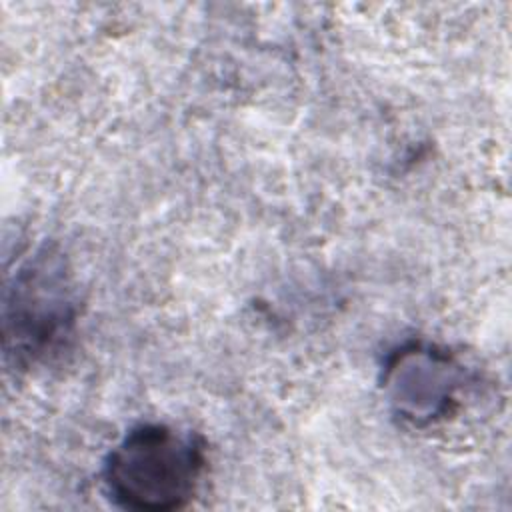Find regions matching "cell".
<instances>
[{
    "label": "cell",
    "mask_w": 512,
    "mask_h": 512,
    "mask_svg": "<svg viewBox=\"0 0 512 512\" xmlns=\"http://www.w3.org/2000/svg\"><path fill=\"white\" fill-rule=\"evenodd\" d=\"M204 466L198 436L166 424H140L112 448L102 478L120 508L166 512L188 504Z\"/></svg>",
    "instance_id": "cell-1"
},
{
    "label": "cell",
    "mask_w": 512,
    "mask_h": 512,
    "mask_svg": "<svg viewBox=\"0 0 512 512\" xmlns=\"http://www.w3.org/2000/svg\"><path fill=\"white\" fill-rule=\"evenodd\" d=\"M6 308H12V316H6V338H14L16 354L40 356L62 344L74 322L64 262L52 252L34 256L18 272L14 298Z\"/></svg>",
    "instance_id": "cell-2"
},
{
    "label": "cell",
    "mask_w": 512,
    "mask_h": 512,
    "mask_svg": "<svg viewBox=\"0 0 512 512\" xmlns=\"http://www.w3.org/2000/svg\"><path fill=\"white\" fill-rule=\"evenodd\" d=\"M466 386L464 366L446 350L410 344L392 354L384 372V390L400 418L430 424L450 414Z\"/></svg>",
    "instance_id": "cell-3"
}]
</instances>
